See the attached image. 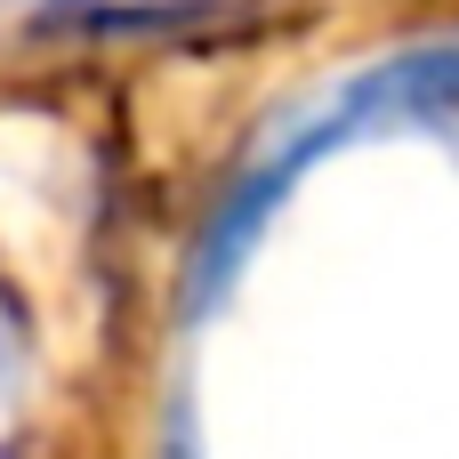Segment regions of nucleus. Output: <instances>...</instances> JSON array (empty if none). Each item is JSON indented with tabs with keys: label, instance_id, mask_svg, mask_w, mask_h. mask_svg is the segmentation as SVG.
<instances>
[{
	"label": "nucleus",
	"instance_id": "7ed1b4c3",
	"mask_svg": "<svg viewBox=\"0 0 459 459\" xmlns=\"http://www.w3.org/2000/svg\"><path fill=\"white\" fill-rule=\"evenodd\" d=\"M169 459H186V452H169Z\"/></svg>",
	"mask_w": 459,
	"mask_h": 459
},
{
	"label": "nucleus",
	"instance_id": "f03ea898",
	"mask_svg": "<svg viewBox=\"0 0 459 459\" xmlns=\"http://www.w3.org/2000/svg\"><path fill=\"white\" fill-rule=\"evenodd\" d=\"M8 355H16V307L0 299V363H8Z\"/></svg>",
	"mask_w": 459,
	"mask_h": 459
},
{
	"label": "nucleus",
	"instance_id": "f257e3e1",
	"mask_svg": "<svg viewBox=\"0 0 459 459\" xmlns=\"http://www.w3.org/2000/svg\"><path fill=\"white\" fill-rule=\"evenodd\" d=\"M459 121V40H436V48H411L395 65H379L371 81H355L331 121L315 137H299L307 153H323L331 137H355V129H444Z\"/></svg>",
	"mask_w": 459,
	"mask_h": 459
}]
</instances>
